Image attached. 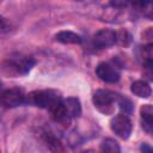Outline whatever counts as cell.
I'll return each mask as SVG.
<instances>
[{"mask_svg":"<svg viewBox=\"0 0 153 153\" xmlns=\"http://www.w3.org/2000/svg\"><path fill=\"white\" fill-rule=\"evenodd\" d=\"M100 149L103 152H108V153H117V152H120L121 148H120L118 143L114 139H105L102 142Z\"/></svg>","mask_w":153,"mask_h":153,"instance_id":"cell-14","label":"cell"},{"mask_svg":"<svg viewBox=\"0 0 153 153\" xmlns=\"http://www.w3.org/2000/svg\"><path fill=\"white\" fill-rule=\"evenodd\" d=\"M6 29H7V23H6V20H5V18L0 17V31H4V30H6Z\"/></svg>","mask_w":153,"mask_h":153,"instance_id":"cell-20","label":"cell"},{"mask_svg":"<svg viewBox=\"0 0 153 153\" xmlns=\"http://www.w3.org/2000/svg\"><path fill=\"white\" fill-rule=\"evenodd\" d=\"M118 104H120V108L124 111V115L131 112V110H133V105H131V102H130L129 99H127V98H121L120 102H118Z\"/></svg>","mask_w":153,"mask_h":153,"instance_id":"cell-17","label":"cell"},{"mask_svg":"<svg viewBox=\"0 0 153 153\" xmlns=\"http://www.w3.org/2000/svg\"><path fill=\"white\" fill-rule=\"evenodd\" d=\"M63 103V106L65 109L67 110L68 115L74 118V117H79L81 115V105H80V102L78 98L75 97H69L65 100H62Z\"/></svg>","mask_w":153,"mask_h":153,"instance_id":"cell-11","label":"cell"},{"mask_svg":"<svg viewBox=\"0 0 153 153\" xmlns=\"http://www.w3.org/2000/svg\"><path fill=\"white\" fill-rule=\"evenodd\" d=\"M141 121H142V128L151 134L152 133V127H153V108L151 104H145L141 110Z\"/></svg>","mask_w":153,"mask_h":153,"instance_id":"cell-9","label":"cell"},{"mask_svg":"<svg viewBox=\"0 0 153 153\" xmlns=\"http://www.w3.org/2000/svg\"><path fill=\"white\" fill-rule=\"evenodd\" d=\"M24 100H25V94L23 90L18 87L4 90L0 97V103L6 108H16L23 104Z\"/></svg>","mask_w":153,"mask_h":153,"instance_id":"cell-5","label":"cell"},{"mask_svg":"<svg viewBox=\"0 0 153 153\" xmlns=\"http://www.w3.org/2000/svg\"><path fill=\"white\" fill-rule=\"evenodd\" d=\"M130 90L131 92L140 97V98H148L152 93V90H151V86L147 81H143V80H136L131 84L130 86Z\"/></svg>","mask_w":153,"mask_h":153,"instance_id":"cell-10","label":"cell"},{"mask_svg":"<svg viewBox=\"0 0 153 153\" xmlns=\"http://www.w3.org/2000/svg\"><path fill=\"white\" fill-rule=\"evenodd\" d=\"M93 104L104 115H111L115 111V102H116V96L109 91L104 90H98L93 93L92 97Z\"/></svg>","mask_w":153,"mask_h":153,"instance_id":"cell-3","label":"cell"},{"mask_svg":"<svg viewBox=\"0 0 153 153\" xmlns=\"http://www.w3.org/2000/svg\"><path fill=\"white\" fill-rule=\"evenodd\" d=\"M49 111L51 112V116H53V118H54L55 122L60 123V124L63 126V127H68V126H69L72 117L68 115L67 110L65 109L62 100L59 102L57 104H55L54 106H51V108L49 109Z\"/></svg>","mask_w":153,"mask_h":153,"instance_id":"cell-8","label":"cell"},{"mask_svg":"<svg viewBox=\"0 0 153 153\" xmlns=\"http://www.w3.org/2000/svg\"><path fill=\"white\" fill-rule=\"evenodd\" d=\"M110 4H111L112 7L122 8L128 4V0H110Z\"/></svg>","mask_w":153,"mask_h":153,"instance_id":"cell-19","label":"cell"},{"mask_svg":"<svg viewBox=\"0 0 153 153\" xmlns=\"http://www.w3.org/2000/svg\"><path fill=\"white\" fill-rule=\"evenodd\" d=\"M134 7L136 8H146L147 6H149L151 4V0H128Z\"/></svg>","mask_w":153,"mask_h":153,"instance_id":"cell-18","label":"cell"},{"mask_svg":"<svg viewBox=\"0 0 153 153\" xmlns=\"http://www.w3.org/2000/svg\"><path fill=\"white\" fill-rule=\"evenodd\" d=\"M55 37L59 42L66 44H79L82 41L81 36L73 31H60Z\"/></svg>","mask_w":153,"mask_h":153,"instance_id":"cell-12","label":"cell"},{"mask_svg":"<svg viewBox=\"0 0 153 153\" xmlns=\"http://www.w3.org/2000/svg\"><path fill=\"white\" fill-rule=\"evenodd\" d=\"M110 127L111 130L121 139H128L131 134V128H133L131 121L127 115L123 114L115 116L110 122Z\"/></svg>","mask_w":153,"mask_h":153,"instance_id":"cell-4","label":"cell"},{"mask_svg":"<svg viewBox=\"0 0 153 153\" xmlns=\"http://www.w3.org/2000/svg\"><path fill=\"white\" fill-rule=\"evenodd\" d=\"M4 66H5L4 69L6 71V73L11 75L26 74L35 66V60L27 56H17V57H13L6 61Z\"/></svg>","mask_w":153,"mask_h":153,"instance_id":"cell-2","label":"cell"},{"mask_svg":"<svg viewBox=\"0 0 153 153\" xmlns=\"http://www.w3.org/2000/svg\"><path fill=\"white\" fill-rule=\"evenodd\" d=\"M116 43V39H115V32L112 30H109V29H103V30H99L94 33L93 36V44L94 47L97 48H109L111 45H114Z\"/></svg>","mask_w":153,"mask_h":153,"instance_id":"cell-7","label":"cell"},{"mask_svg":"<svg viewBox=\"0 0 153 153\" xmlns=\"http://www.w3.org/2000/svg\"><path fill=\"white\" fill-rule=\"evenodd\" d=\"M26 100L36 106L43 108V109H50L59 102H61V97L57 94V92L53 90H44V91H33L25 96Z\"/></svg>","mask_w":153,"mask_h":153,"instance_id":"cell-1","label":"cell"},{"mask_svg":"<svg viewBox=\"0 0 153 153\" xmlns=\"http://www.w3.org/2000/svg\"><path fill=\"white\" fill-rule=\"evenodd\" d=\"M1 93H2V88H1V84H0V97H1Z\"/></svg>","mask_w":153,"mask_h":153,"instance_id":"cell-22","label":"cell"},{"mask_svg":"<svg viewBox=\"0 0 153 153\" xmlns=\"http://www.w3.org/2000/svg\"><path fill=\"white\" fill-rule=\"evenodd\" d=\"M130 35L127 30H120L117 32H115V39H116V43H118L120 45H123V47H127L129 43H130Z\"/></svg>","mask_w":153,"mask_h":153,"instance_id":"cell-15","label":"cell"},{"mask_svg":"<svg viewBox=\"0 0 153 153\" xmlns=\"http://www.w3.org/2000/svg\"><path fill=\"white\" fill-rule=\"evenodd\" d=\"M141 151H148V152H151L152 149H151V147H148L147 145H142V146H141Z\"/></svg>","mask_w":153,"mask_h":153,"instance_id":"cell-21","label":"cell"},{"mask_svg":"<svg viewBox=\"0 0 153 153\" xmlns=\"http://www.w3.org/2000/svg\"><path fill=\"white\" fill-rule=\"evenodd\" d=\"M140 57L142 59V63L146 67L152 66V57H153V51H152V44H147L141 48Z\"/></svg>","mask_w":153,"mask_h":153,"instance_id":"cell-13","label":"cell"},{"mask_svg":"<svg viewBox=\"0 0 153 153\" xmlns=\"http://www.w3.org/2000/svg\"><path fill=\"white\" fill-rule=\"evenodd\" d=\"M96 73L98 75V78L105 82H109V84H114V82H117L120 80V73L118 71L109 65V63H99L96 68Z\"/></svg>","mask_w":153,"mask_h":153,"instance_id":"cell-6","label":"cell"},{"mask_svg":"<svg viewBox=\"0 0 153 153\" xmlns=\"http://www.w3.org/2000/svg\"><path fill=\"white\" fill-rule=\"evenodd\" d=\"M47 143L49 146V148L51 151H55V152H59V151H63V147H62V143L59 139L51 136V135H48L47 136Z\"/></svg>","mask_w":153,"mask_h":153,"instance_id":"cell-16","label":"cell"}]
</instances>
